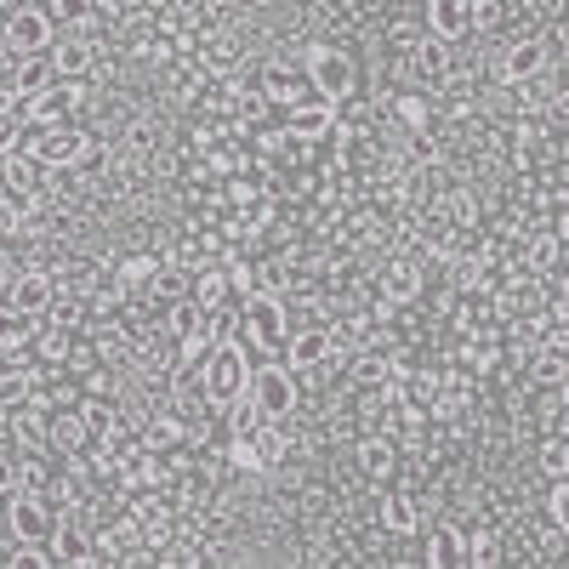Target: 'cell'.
<instances>
[{"label": "cell", "instance_id": "cell-30", "mask_svg": "<svg viewBox=\"0 0 569 569\" xmlns=\"http://www.w3.org/2000/svg\"><path fill=\"white\" fill-rule=\"evenodd\" d=\"M262 421H268V416H262V405H257L251 393H240V399H228V405H222V427H228L233 439H251Z\"/></svg>", "mask_w": 569, "mask_h": 569}, {"label": "cell", "instance_id": "cell-4", "mask_svg": "<svg viewBox=\"0 0 569 569\" xmlns=\"http://www.w3.org/2000/svg\"><path fill=\"white\" fill-rule=\"evenodd\" d=\"M0 40H7L12 58H29V52H52L58 40V18L46 7H18L7 23H0Z\"/></svg>", "mask_w": 569, "mask_h": 569}, {"label": "cell", "instance_id": "cell-37", "mask_svg": "<svg viewBox=\"0 0 569 569\" xmlns=\"http://www.w3.org/2000/svg\"><path fill=\"white\" fill-rule=\"evenodd\" d=\"M467 18H472V29H496L501 0H467Z\"/></svg>", "mask_w": 569, "mask_h": 569}, {"label": "cell", "instance_id": "cell-6", "mask_svg": "<svg viewBox=\"0 0 569 569\" xmlns=\"http://www.w3.org/2000/svg\"><path fill=\"white\" fill-rule=\"evenodd\" d=\"M246 393L262 405V416H291L297 410V370L291 365H251V382Z\"/></svg>", "mask_w": 569, "mask_h": 569}, {"label": "cell", "instance_id": "cell-32", "mask_svg": "<svg viewBox=\"0 0 569 569\" xmlns=\"http://www.w3.org/2000/svg\"><path fill=\"white\" fill-rule=\"evenodd\" d=\"M228 297H233V284H228V268L222 262L194 273V302L200 308H228Z\"/></svg>", "mask_w": 569, "mask_h": 569}, {"label": "cell", "instance_id": "cell-15", "mask_svg": "<svg viewBox=\"0 0 569 569\" xmlns=\"http://www.w3.org/2000/svg\"><path fill=\"white\" fill-rule=\"evenodd\" d=\"M0 182H7L18 200H34V194H46V160H40V154L12 149L7 160H0Z\"/></svg>", "mask_w": 569, "mask_h": 569}, {"label": "cell", "instance_id": "cell-28", "mask_svg": "<svg viewBox=\"0 0 569 569\" xmlns=\"http://www.w3.org/2000/svg\"><path fill=\"white\" fill-rule=\"evenodd\" d=\"M182 445H188V421H182L177 410L142 427V450H154V456H171V450H182Z\"/></svg>", "mask_w": 569, "mask_h": 569}, {"label": "cell", "instance_id": "cell-17", "mask_svg": "<svg viewBox=\"0 0 569 569\" xmlns=\"http://www.w3.org/2000/svg\"><path fill=\"white\" fill-rule=\"evenodd\" d=\"M262 98H268V109H297V103L313 98V86H308L302 69H268L262 74Z\"/></svg>", "mask_w": 569, "mask_h": 569}, {"label": "cell", "instance_id": "cell-41", "mask_svg": "<svg viewBox=\"0 0 569 569\" xmlns=\"http://www.w3.org/2000/svg\"><path fill=\"white\" fill-rule=\"evenodd\" d=\"M445 109H450V120H467V114H472V98H467V91H456Z\"/></svg>", "mask_w": 569, "mask_h": 569}, {"label": "cell", "instance_id": "cell-25", "mask_svg": "<svg viewBox=\"0 0 569 569\" xmlns=\"http://www.w3.org/2000/svg\"><path fill=\"white\" fill-rule=\"evenodd\" d=\"M427 563H433V569L467 563V536L456 525H433V530H427Z\"/></svg>", "mask_w": 569, "mask_h": 569}, {"label": "cell", "instance_id": "cell-22", "mask_svg": "<svg viewBox=\"0 0 569 569\" xmlns=\"http://www.w3.org/2000/svg\"><path fill=\"white\" fill-rule=\"evenodd\" d=\"M427 34H445L450 46H456L461 34H472L467 0H427Z\"/></svg>", "mask_w": 569, "mask_h": 569}, {"label": "cell", "instance_id": "cell-45", "mask_svg": "<svg viewBox=\"0 0 569 569\" xmlns=\"http://www.w3.org/2000/svg\"><path fill=\"white\" fill-rule=\"evenodd\" d=\"M0 240H7V233H0Z\"/></svg>", "mask_w": 569, "mask_h": 569}, {"label": "cell", "instance_id": "cell-10", "mask_svg": "<svg viewBox=\"0 0 569 569\" xmlns=\"http://www.w3.org/2000/svg\"><path fill=\"white\" fill-rule=\"evenodd\" d=\"M456 74V46L445 40V34H421L416 46H410V80H421L427 91L433 86H445Z\"/></svg>", "mask_w": 569, "mask_h": 569}, {"label": "cell", "instance_id": "cell-35", "mask_svg": "<svg viewBox=\"0 0 569 569\" xmlns=\"http://www.w3.org/2000/svg\"><path fill=\"white\" fill-rule=\"evenodd\" d=\"M46 12L58 18V29H86L91 12H98V0H46Z\"/></svg>", "mask_w": 569, "mask_h": 569}, {"label": "cell", "instance_id": "cell-44", "mask_svg": "<svg viewBox=\"0 0 569 569\" xmlns=\"http://www.w3.org/2000/svg\"><path fill=\"white\" fill-rule=\"evenodd\" d=\"M0 536H7V512H0Z\"/></svg>", "mask_w": 569, "mask_h": 569}, {"label": "cell", "instance_id": "cell-16", "mask_svg": "<svg viewBox=\"0 0 569 569\" xmlns=\"http://www.w3.org/2000/svg\"><path fill=\"white\" fill-rule=\"evenodd\" d=\"M91 149V131H80V126H52V131H40V160L46 166H80V154Z\"/></svg>", "mask_w": 569, "mask_h": 569}, {"label": "cell", "instance_id": "cell-43", "mask_svg": "<svg viewBox=\"0 0 569 569\" xmlns=\"http://www.w3.org/2000/svg\"><path fill=\"white\" fill-rule=\"evenodd\" d=\"M18 7H46V0H18Z\"/></svg>", "mask_w": 569, "mask_h": 569}, {"label": "cell", "instance_id": "cell-14", "mask_svg": "<svg viewBox=\"0 0 569 569\" xmlns=\"http://www.w3.org/2000/svg\"><path fill=\"white\" fill-rule=\"evenodd\" d=\"M52 558L69 563V569H86V563H98V536H91L86 525H74V518H58V530H52Z\"/></svg>", "mask_w": 569, "mask_h": 569}, {"label": "cell", "instance_id": "cell-34", "mask_svg": "<svg viewBox=\"0 0 569 569\" xmlns=\"http://www.w3.org/2000/svg\"><path fill=\"white\" fill-rule=\"evenodd\" d=\"M80 399H120V376H114V365H91V370H80Z\"/></svg>", "mask_w": 569, "mask_h": 569}, {"label": "cell", "instance_id": "cell-31", "mask_svg": "<svg viewBox=\"0 0 569 569\" xmlns=\"http://www.w3.org/2000/svg\"><path fill=\"white\" fill-rule=\"evenodd\" d=\"M52 80H58V69H52V52H29V58H18V63H12V86H18V98H23V91L52 86Z\"/></svg>", "mask_w": 569, "mask_h": 569}, {"label": "cell", "instance_id": "cell-26", "mask_svg": "<svg viewBox=\"0 0 569 569\" xmlns=\"http://www.w3.org/2000/svg\"><path fill=\"white\" fill-rule=\"evenodd\" d=\"M40 319L34 313H18L12 302H0V353H29Z\"/></svg>", "mask_w": 569, "mask_h": 569}, {"label": "cell", "instance_id": "cell-29", "mask_svg": "<svg viewBox=\"0 0 569 569\" xmlns=\"http://www.w3.org/2000/svg\"><path fill=\"white\" fill-rule=\"evenodd\" d=\"M393 120L410 131V126H433V91L427 86H410V91H399L393 98Z\"/></svg>", "mask_w": 569, "mask_h": 569}, {"label": "cell", "instance_id": "cell-27", "mask_svg": "<svg viewBox=\"0 0 569 569\" xmlns=\"http://www.w3.org/2000/svg\"><path fill=\"white\" fill-rule=\"evenodd\" d=\"M46 445H52L58 456L86 450V421H80V405H69V410H58V416H52V427H46Z\"/></svg>", "mask_w": 569, "mask_h": 569}, {"label": "cell", "instance_id": "cell-21", "mask_svg": "<svg viewBox=\"0 0 569 569\" xmlns=\"http://www.w3.org/2000/svg\"><path fill=\"white\" fill-rule=\"evenodd\" d=\"M382 530L388 536H416L421 530V501L410 490H382Z\"/></svg>", "mask_w": 569, "mask_h": 569}, {"label": "cell", "instance_id": "cell-18", "mask_svg": "<svg viewBox=\"0 0 569 569\" xmlns=\"http://www.w3.org/2000/svg\"><path fill=\"white\" fill-rule=\"evenodd\" d=\"M359 467H365V479L388 485L393 472H399V439H393V433H365V445H359Z\"/></svg>", "mask_w": 569, "mask_h": 569}, {"label": "cell", "instance_id": "cell-9", "mask_svg": "<svg viewBox=\"0 0 569 569\" xmlns=\"http://www.w3.org/2000/svg\"><path fill=\"white\" fill-rule=\"evenodd\" d=\"M52 69H58L63 80H86L91 69H103L98 40H91L86 29H58V40H52Z\"/></svg>", "mask_w": 569, "mask_h": 569}, {"label": "cell", "instance_id": "cell-19", "mask_svg": "<svg viewBox=\"0 0 569 569\" xmlns=\"http://www.w3.org/2000/svg\"><path fill=\"white\" fill-rule=\"evenodd\" d=\"M445 160V142H439V126H410L405 131V149H399V166L405 171H427Z\"/></svg>", "mask_w": 569, "mask_h": 569}, {"label": "cell", "instance_id": "cell-3", "mask_svg": "<svg viewBox=\"0 0 569 569\" xmlns=\"http://www.w3.org/2000/svg\"><path fill=\"white\" fill-rule=\"evenodd\" d=\"M302 74H308V86H313V98L337 103V109L359 91V63H353V52H342V46H313L308 63H302Z\"/></svg>", "mask_w": 569, "mask_h": 569}, {"label": "cell", "instance_id": "cell-20", "mask_svg": "<svg viewBox=\"0 0 569 569\" xmlns=\"http://www.w3.org/2000/svg\"><path fill=\"white\" fill-rule=\"evenodd\" d=\"M98 552L103 558H126V563H137L142 558V525L126 512V518H114V525H103L98 530Z\"/></svg>", "mask_w": 569, "mask_h": 569}, {"label": "cell", "instance_id": "cell-40", "mask_svg": "<svg viewBox=\"0 0 569 569\" xmlns=\"http://www.w3.org/2000/svg\"><path fill=\"white\" fill-rule=\"evenodd\" d=\"M7 114H18V86H12V74L0 80V120H7Z\"/></svg>", "mask_w": 569, "mask_h": 569}, {"label": "cell", "instance_id": "cell-12", "mask_svg": "<svg viewBox=\"0 0 569 569\" xmlns=\"http://www.w3.org/2000/svg\"><path fill=\"white\" fill-rule=\"evenodd\" d=\"M376 284H382V297H388V302L410 308V302L421 297V262L405 257V251H393L382 268H376Z\"/></svg>", "mask_w": 569, "mask_h": 569}, {"label": "cell", "instance_id": "cell-11", "mask_svg": "<svg viewBox=\"0 0 569 569\" xmlns=\"http://www.w3.org/2000/svg\"><path fill=\"white\" fill-rule=\"evenodd\" d=\"M547 63H552V46L536 40V34H525V40H512L507 52H501V80H507V86H518V80H541Z\"/></svg>", "mask_w": 569, "mask_h": 569}, {"label": "cell", "instance_id": "cell-2", "mask_svg": "<svg viewBox=\"0 0 569 569\" xmlns=\"http://www.w3.org/2000/svg\"><path fill=\"white\" fill-rule=\"evenodd\" d=\"M206 399H211V410H222L228 399H240L246 393V382H251V348L240 342V337H222V342H211V353H206Z\"/></svg>", "mask_w": 569, "mask_h": 569}, {"label": "cell", "instance_id": "cell-1", "mask_svg": "<svg viewBox=\"0 0 569 569\" xmlns=\"http://www.w3.org/2000/svg\"><path fill=\"white\" fill-rule=\"evenodd\" d=\"M284 337H291V302L273 297V291L240 297V342L251 353H279Z\"/></svg>", "mask_w": 569, "mask_h": 569}, {"label": "cell", "instance_id": "cell-7", "mask_svg": "<svg viewBox=\"0 0 569 569\" xmlns=\"http://www.w3.org/2000/svg\"><path fill=\"white\" fill-rule=\"evenodd\" d=\"M330 131H337V103L308 98L297 109H284V137H291L297 149H319V142H330Z\"/></svg>", "mask_w": 569, "mask_h": 569}, {"label": "cell", "instance_id": "cell-13", "mask_svg": "<svg viewBox=\"0 0 569 569\" xmlns=\"http://www.w3.org/2000/svg\"><path fill=\"white\" fill-rule=\"evenodd\" d=\"M52 297H58V279L46 273V268H29V273H18V279L7 284V302H12L18 313H34V319H46Z\"/></svg>", "mask_w": 569, "mask_h": 569}, {"label": "cell", "instance_id": "cell-42", "mask_svg": "<svg viewBox=\"0 0 569 569\" xmlns=\"http://www.w3.org/2000/svg\"><path fill=\"white\" fill-rule=\"evenodd\" d=\"M7 284H12V268H7V262H0V302H7Z\"/></svg>", "mask_w": 569, "mask_h": 569}, {"label": "cell", "instance_id": "cell-38", "mask_svg": "<svg viewBox=\"0 0 569 569\" xmlns=\"http://www.w3.org/2000/svg\"><path fill=\"white\" fill-rule=\"evenodd\" d=\"M541 467L552 472V479H563V467H569V450H563V439H552V445L541 450Z\"/></svg>", "mask_w": 569, "mask_h": 569}, {"label": "cell", "instance_id": "cell-23", "mask_svg": "<svg viewBox=\"0 0 569 569\" xmlns=\"http://www.w3.org/2000/svg\"><path fill=\"white\" fill-rule=\"evenodd\" d=\"M154 273H160V257L154 251H131L114 262V279H120V291L137 297V291H154Z\"/></svg>", "mask_w": 569, "mask_h": 569}, {"label": "cell", "instance_id": "cell-39", "mask_svg": "<svg viewBox=\"0 0 569 569\" xmlns=\"http://www.w3.org/2000/svg\"><path fill=\"white\" fill-rule=\"evenodd\" d=\"M18 131H23V120H18V114H7V120H0V160H7V154L18 149Z\"/></svg>", "mask_w": 569, "mask_h": 569}, {"label": "cell", "instance_id": "cell-36", "mask_svg": "<svg viewBox=\"0 0 569 569\" xmlns=\"http://www.w3.org/2000/svg\"><path fill=\"white\" fill-rule=\"evenodd\" d=\"M547 518H552V536L569 530V485L563 479H552V490H547Z\"/></svg>", "mask_w": 569, "mask_h": 569}, {"label": "cell", "instance_id": "cell-8", "mask_svg": "<svg viewBox=\"0 0 569 569\" xmlns=\"http://www.w3.org/2000/svg\"><path fill=\"white\" fill-rule=\"evenodd\" d=\"M52 530H58V512L46 507V496L18 490L12 507H7V536L12 541H52Z\"/></svg>", "mask_w": 569, "mask_h": 569}, {"label": "cell", "instance_id": "cell-33", "mask_svg": "<svg viewBox=\"0 0 569 569\" xmlns=\"http://www.w3.org/2000/svg\"><path fill=\"white\" fill-rule=\"evenodd\" d=\"M501 552H507V541H501L496 525H485V530H472V536H467V563L490 569V563H501Z\"/></svg>", "mask_w": 569, "mask_h": 569}, {"label": "cell", "instance_id": "cell-24", "mask_svg": "<svg viewBox=\"0 0 569 569\" xmlns=\"http://www.w3.org/2000/svg\"><path fill=\"white\" fill-rule=\"evenodd\" d=\"M251 445H257L262 472H268V467H279L284 456H291V445H297V439H291V427H284V416H268V421L257 427V433H251Z\"/></svg>", "mask_w": 569, "mask_h": 569}, {"label": "cell", "instance_id": "cell-5", "mask_svg": "<svg viewBox=\"0 0 569 569\" xmlns=\"http://www.w3.org/2000/svg\"><path fill=\"white\" fill-rule=\"evenodd\" d=\"M279 353H284V365H291L297 376H325L330 359H337V342H330V325H297Z\"/></svg>", "mask_w": 569, "mask_h": 569}]
</instances>
